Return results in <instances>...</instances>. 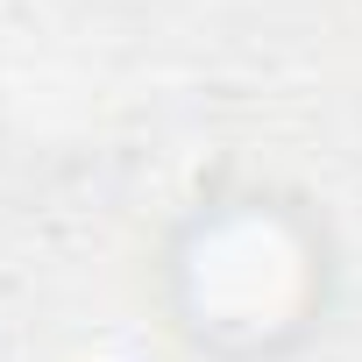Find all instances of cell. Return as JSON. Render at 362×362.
<instances>
[{"instance_id":"obj_1","label":"cell","mask_w":362,"mask_h":362,"mask_svg":"<svg viewBox=\"0 0 362 362\" xmlns=\"http://www.w3.org/2000/svg\"><path fill=\"white\" fill-rule=\"evenodd\" d=\"M214 206L221 214L214 221L199 214L170 256L177 291H185V327L199 334V348H221V355H256L291 341L313 298V263H320L313 235L284 221L263 192L214 199Z\"/></svg>"}]
</instances>
